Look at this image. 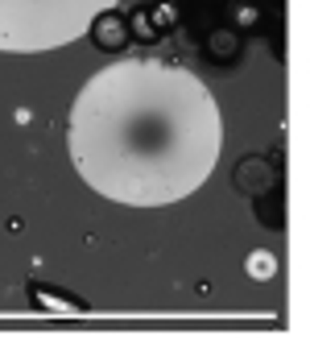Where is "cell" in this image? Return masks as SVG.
<instances>
[{"mask_svg":"<svg viewBox=\"0 0 310 356\" xmlns=\"http://www.w3.org/2000/svg\"><path fill=\"white\" fill-rule=\"evenodd\" d=\"M223 145L219 104L199 75L157 58L96 71L71 104L67 149L103 199L166 207L203 186Z\"/></svg>","mask_w":310,"mask_h":356,"instance_id":"1","label":"cell"},{"mask_svg":"<svg viewBox=\"0 0 310 356\" xmlns=\"http://www.w3.org/2000/svg\"><path fill=\"white\" fill-rule=\"evenodd\" d=\"M116 0H0V50L42 54L87 33V21Z\"/></svg>","mask_w":310,"mask_h":356,"instance_id":"2","label":"cell"},{"mask_svg":"<svg viewBox=\"0 0 310 356\" xmlns=\"http://www.w3.org/2000/svg\"><path fill=\"white\" fill-rule=\"evenodd\" d=\"M87 38H92V46L103 50V54H120L132 38H128V21H124V13L112 4V8H103L96 13L92 21H87Z\"/></svg>","mask_w":310,"mask_h":356,"instance_id":"3","label":"cell"},{"mask_svg":"<svg viewBox=\"0 0 310 356\" xmlns=\"http://www.w3.org/2000/svg\"><path fill=\"white\" fill-rule=\"evenodd\" d=\"M207 42L203 50L215 58V63H223V67H232L236 58H240V33L236 29H227V25H219V29H203Z\"/></svg>","mask_w":310,"mask_h":356,"instance_id":"4","label":"cell"},{"mask_svg":"<svg viewBox=\"0 0 310 356\" xmlns=\"http://www.w3.org/2000/svg\"><path fill=\"white\" fill-rule=\"evenodd\" d=\"M124 21H128V38H132V42H141V46H157V42L166 38V33L157 29V21L149 17V8H145V4L128 8V13H124Z\"/></svg>","mask_w":310,"mask_h":356,"instance_id":"5","label":"cell"},{"mask_svg":"<svg viewBox=\"0 0 310 356\" xmlns=\"http://www.w3.org/2000/svg\"><path fill=\"white\" fill-rule=\"evenodd\" d=\"M236 186L261 195L265 186H273V166H269L265 158H248V162H240V166H236Z\"/></svg>","mask_w":310,"mask_h":356,"instance_id":"6","label":"cell"},{"mask_svg":"<svg viewBox=\"0 0 310 356\" xmlns=\"http://www.w3.org/2000/svg\"><path fill=\"white\" fill-rule=\"evenodd\" d=\"M227 29H236L240 38L257 33L261 29V4L257 0H227Z\"/></svg>","mask_w":310,"mask_h":356,"instance_id":"7","label":"cell"},{"mask_svg":"<svg viewBox=\"0 0 310 356\" xmlns=\"http://www.w3.org/2000/svg\"><path fill=\"white\" fill-rule=\"evenodd\" d=\"M257 216H261L269 228H282V224H286V211H282V191L265 186V191L257 195Z\"/></svg>","mask_w":310,"mask_h":356,"instance_id":"8","label":"cell"},{"mask_svg":"<svg viewBox=\"0 0 310 356\" xmlns=\"http://www.w3.org/2000/svg\"><path fill=\"white\" fill-rule=\"evenodd\" d=\"M29 294H33V302L37 307H54V311H83L87 302L83 298H67V294H54V290H46V286H29Z\"/></svg>","mask_w":310,"mask_h":356,"instance_id":"9","label":"cell"},{"mask_svg":"<svg viewBox=\"0 0 310 356\" xmlns=\"http://www.w3.org/2000/svg\"><path fill=\"white\" fill-rule=\"evenodd\" d=\"M145 8H149V17L157 21V29H162V33H174V25H178V17H182L174 0H149Z\"/></svg>","mask_w":310,"mask_h":356,"instance_id":"10","label":"cell"},{"mask_svg":"<svg viewBox=\"0 0 310 356\" xmlns=\"http://www.w3.org/2000/svg\"><path fill=\"white\" fill-rule=\"evenodd\" d=\"M273 273V257L269 253H252V277H269Z\"/></svg>","mask_w":310,"mask_h":356,"instance_id":"11","label":"cell"}]
</instances>
